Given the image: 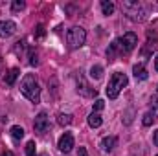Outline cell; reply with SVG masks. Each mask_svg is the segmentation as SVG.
<instances>
[{
    "instance_id": "cell-1",
    "label": "cell",
    "mask_w": 158,
    "mask_h": 156,
    "mask_svg": "<svg viewBox=\"0 0 158 156\" xmlns=\"http://www.w3.org/2000/svg\"><path fill=\"white\" fill-rule=\"evenodd\" d=\"M20 92L31 103H39L40 101V86H39L37 77L33 74H26L22 77V81H20Z\"/></svg>"
},
{
    "instance_id": "cell-2",
    "label": "cell",
    "mask_w": 158,
    "mask_h": 156,
    "mask_svg": "<svg viewBox=\"0 0 158 156\" xmlns=\"http://www.w3.org/2000/svg\"><path fill=\"white\" fill-rule=\"evenodd\" d=\"M121 9L127 15V18H131L132 22H142V20L147 18V9L138 0H125V2H121Z\"/></svg>"
},
{
    "instance_id": "cell-3",
    "label": "cell",
    "mask_w": 158,
    "mask_h": 156,
    "mask_svg": "<svg viewBox=\"0 0 158 156\" xmlns=\"http://www.w3.org/2000/svg\"><path fill=\"white\" fill-rule=\"evenodd\" d=\"M127 83H129V79H127V76L125 74H121V72H116L112 77H110V81H109V84H107V97L109 99H116L119 96V92L127 86Z\"/></svg>"
},
{
    "instance_id": "cell-4",
    "label": "cell",
    "mask_w": 158,
    "mask_h": 156,
    "mask_svg": "<svg viewBox=\"0 0 158 156\" xmlns=\"http://www.w3.org/2000/svg\"><path fill=\"white\" fill-rule=\"evenodd\" d=\"M86 40V31L85 28L81 26H72L68 31H66V42H68V48L70 50H77L85 44Z\"/></svg>"
},
{
    "instance_id": "cell-5",
    "label": "cell",
    "mask_w": 158,
    "mask_h": 156,
    "mask_svg": "<svg viewBox=\"0 0 158 156\" xmlns=\"http://www.w3.org/2000/svg\"><path fill=\"white\" fill-rule=\"evenodd\" d=\"M116 44H118L119 53H131V51L138 46V37H136V33L127 31L123 37H119V39L116 40Z\"/></svg>"
},
{
    "instance_id": "cell-6",
    "label": "cell",
    "mask_w": 158,
    "mask_h": 156,
    "mask_svg": "<svg viewBox=\"0 0 158 156\" xmlns=\"http://www.w3.org/2000/svg\"><path fill=\"white\" fill-rule=\"evenodd\" d=\"M57 147H59V151H61V153L68 154V153L72 151V147H74V136H72L70 132H64V134L59 138V143H57Z\"/></svg>"
},
{
    "instance_id": "cell-7",
    "label": "cell",
    "mask_w": 158,
    "mask_h": 156,
    "mask_svg": "<svg viewBox=\"0 0 158 156\" xmlns=\"http://www.w3.org/2000/svg\"><path fill=\"white\" fill-rule=\"evenodd\" d=\"M15 31H17V24L13 20H0V39H7L15 35Z\"/></svg>"
},
{
    "instance_id": "cell-8",
    "label": "cell",
    "mask_w": 158,
    "mask_h": 156,
    "mask_svg": "<svg viewBox=\"0 0 158 156\" xmlns=\"http://www.w3.org/2000/svg\"><path fill=\"white\" fill-rule=\"evenodd\" d=\"M33 129L37 130V132H46L48 129H50V117L46 112H40L37 114L35 117V121H33Z\"/></svg>"
},
{
    "instance_id": "cell-9",
    "label": "cell",
    "mask_w": 158,
    "mask_h": 156,
    "mask_svg": "<svg viewBox=\"0 0 158 156\" xmlns=\"http://www.w3.org/2000/svg\"><path fill=\"white\" fill-rule=\"evenodd\" d=\"M116 145H118V138H116V136H105V138L101 140V149H103L105 153L114 151Z\"/></svg>"
},
{
    "instance_id": "cell-10",
    "label": "cell",
    "mask_w": 158,
    "mask_h": 156,
    "mask_svg": "<svg viewBox=\"0 0 158 156\" xmlns=\"http://www.w3.org/2000/svg\"><path fill=\"white\" fill-rule=\"evenodd\" d=\"M132 72H134V77L140 79V81H145V79L149 77V74H147V70H145L143 64H136V66L132 68Z\"/></svg>"
},
{
    "instance_id": "cell-11",
    "label": "cell",
    "mask_w": 158,
    "mask_h": 156,
    "mask_svg": "<svg viewBox=\"0 0 158 156\" xmlns=\"http://www.w3.org/2000/svg\"><path fill=\"white\" fill-rule=\"evenodd\" d=\"M19 68H11L7 74H6V77H4V83L7 84V86H11V84H15V81H17V77H19Z\"/></svg>"
},
{
    "instance_id": "cell-12",
    "label": "cell",
    "mask_w": 158,
    "mask_h": 156,
    "mask_svg": "<svg viewBox=\"0 0 158 156\" xmlns=\"http://www.w3.org/2000/svg\"><path fill=\"white\" fill-rule=\"evenodd\" d=\"M99 6H101L103 15H107V17H109V15H112V13H114V9H116V7H114V4H112L110 0H101V4H99Z\"/></svg>"
},
{
    "instance_id": "cell-13",
    "label": "cell",
    "mask_w": 158,
    "mask_h": 156,
    "mask_svg": "<svg viewBox=\"0 0 158 156\" xmlns=\"http://www.w3.org/2000/svg\"><path fill=\"white\" fill-rule=\"evenodd\" d=\"M101 123H103V119H101V116H99L98 112H92V114L88 116V125H90L92 129H98V127H101Z\"/></svg>"
},
{
    "instance_id": "cell-14",
    "label": "cell",
    "mask_w": 158,
    "mask_h": 156,
    "mask_svg": "<svg viewBox=\"0 0 158 156\" xmlns=\"http://www.w3.org/2000/svg\"><path fill=\"white\" fill-rule=\"evenodd\" d=\"M72 121H74V116L72 114H59V117H57V123L61 127H68Z\"/></svg>"
},
{
    "instance_id": "cell-15",
    "label": "cell",
    "mask_w": 158,
    "mask_h": 156,
    "mask_svg": "<svg viewBox=\"0 0 158 156\" xmlns=\"http://www.w3.org/2000/svg\"><path fill=\"white\" fill-rule=\"evenodd\" d=\"M149 107H151V114H153V117L155 119H158V96H153L151 97V101H149Z\"/></svg>"
},
{
    "instance_id": "cell-16",
    "label": "cell",
    "mask_w": 158,
    "mask_h": 156,
    "mask_svg": "<svg viewBox=\"0 0 158 156\" xmlns=\"http://www.w3.org/2000/svg\"><path fill=\"white\" fill-rule=\"evenodd\" d=\"M9 132H11V136H13L15 140H22V138H24V129L19 127V125H13Z\"/></svg>"
},
{
    "instance_id": "cell-17",
    "label": "cell",
    "mask_w": 158,
    "mask_h": 156,
    "mask_svg": "<svg viewBox=\"0 0 158 156\" xmlns=\"http://www.w3.org/2000/svg\"><path fill=\"white\" fill-rule=\"evenodd\" d=\"M101 76H103V66L96 64V66L90 68V77L92 79H101Z\"/></svg>"
},
{
    "instance_id": "cell-18",
    "label": "cell",
    "mask_w": 158,
    "mask_h": 156,
    "mask_svg": "<svg viewBox=\"0 0 158 156\" xmlns=\"http://www.w3.org/2000/svg\"><path fill=\"white\" fill-rule=\"evenodd\" d=\"M26 7V2L24 0H13V4H11V11L13 13H19V11H22Z\"/></svg>"
},
{
    "instance_id": "cell-19",
    "label": "cell",
    "mask_w": 158,
    "mask_h": 156,
    "mask_svg": "<svg viewBox=\"0 0 158 156\" xmlns=\"http://www.w3.org/2000/svg\"><path fill=\"white\" fill-rule=\"evenodd\" d=\"M26 154H28V156H37V151H35V142H28V145H26Z\"/></svg>"
},
{
    "instance_id": "cell-20",
    "label": "cell",
    "mask_w": 158,
    "mask_h": 156,
    "mask_svg": "<svg viewBox=\"0 0 158 156\" xmlns=\"http://www.w3.org/2000/svg\"><path fill=\"white\" fill-rule=\"evenodd\" d=\"M153 121H155V117L151 112H147V114H143V119H142V123L145 125V127H149V125H153Z\"/></svg>"
},
{
    "instance_id": "cell-21",
    "label": "cell",
    "mask_w": 158,
    "mask_h": 156,
    "mask_svg": "<svg viewBox=\"0 0 158 156\" xmlns=\"http://www.w3.org/2000/svg\"><path fill=\"white\" fill-rule=\"evenodd\" d=\"M103 109H105V101L103 99H96L94 101V112L99 114V110H103Z\"/></svg>"
},
{
    "instance_id": "cell-22",
    "label": "cell",
    "mask_w": 158,
    "mask_h": 156,
    "mask_svg": "<svg viewBox=\"0 0 158 156\" xmlns=\"http://www.w3.org/2000/svg\"><path fill=\"white\" fill-rule=\"evenodd\" d=\"M44 33H46V31H44V26H42V24H39V26H37V30H35V35H37V37H44Z\"/></svg>"
},
{
    "instance_id": "cell-23",
    "label": "cell",
    "mask_w": 158,
    "mask_h": 156,
    "mask_svg": "<svg viewBox=\"0 0 158 156\" xmlns=\"http://www.w3.org/2000/svg\"><path fill=\"white\" fill-rule=\"evenodd\" d=\"M77 156H88V153H86V149H85V147H79Z\"/></svg>"
},
{
    "instance_id": "cell-24",
    "label": "cell",
    "mask_w": 158,
    "mask_h": 156,
    "mask_svg": "<svg viewBox=\"0 0 158 156\" xmlns=\"http://www.w3.org/2000/svg\"><path fill=\"white\" fill-rule=\"evenodd\" d=\"M153 142H155V145L158 147V130L155 132V136H153Z\"/></svg>"
},
{
    "instance_id": "cell-25",
    "label": "cell",
    "mask_w": 158,
    "mask_h": 156,
    "mask_svg": "<svg viewBox=\"0 0 158 156\" xmlns=\"http://www.w3.org/2000/svg\"><path fill=\"white\" fill-rule=\"evenodd\" d=\"M0 156H15V154H13L11 151H6V153H2V154H0Z\"/></svg>"
},
{
    "instance_id": "cell-26",
    "label": "cell",
    "mask_w": 158,
    "mask_h": 156,
    "mask_svg": "<svg viewBox=\"0 0 158 156\" xmlns=\"http://www.w3.org/2000/svg\"><path fill=\"white\" fill-rule=\"evenodd\" d=\"M2 70H4V61H2V55H0V74H2Z\"/></svg>"
},
{
    "instance_id": "cell-27",
    "label": "cell",
    "mask_w": 158,
    "mask_h": 156,
    "mask_svg": "<svg viewBox=\"0 0 158 156\" xmlns=\"http://www.w3.org/2000/svg\"><path fill=\"white\" fill-rule=\"evenodd\" d=\"M155 70H156V72H158V55H156V57H155Z\"/></svg>"
},
{
    "instance_id": "cell-28",
    "label": "cell",
    "mask_w": 158,
    "mask_h": 156,
    "mask_svg": "<svg viewBox=\"0 0 158 156\" xmlns=\"http://www.w3.org/2000/svg\"><path fill=\"white\" fill-rule=\"evenodd\" d=\"M40 156H48V154H46V153H44V154H40Z\"/></svg>"
},
{
    "instance_id": "cell-29",
    "label": "cell",
    "mask_w": 158,
    "mask_h": 156,
    "mask_svg": "<svg viewBox=\"0 0 158 156\" xmlns=\"http://www.w3.org/2000/svg\"><path fill=\"white\" fill-rule=\"evenodd\" d=\"M156 156H158V154H156Z\"/></svg>"
}]
</instances>
